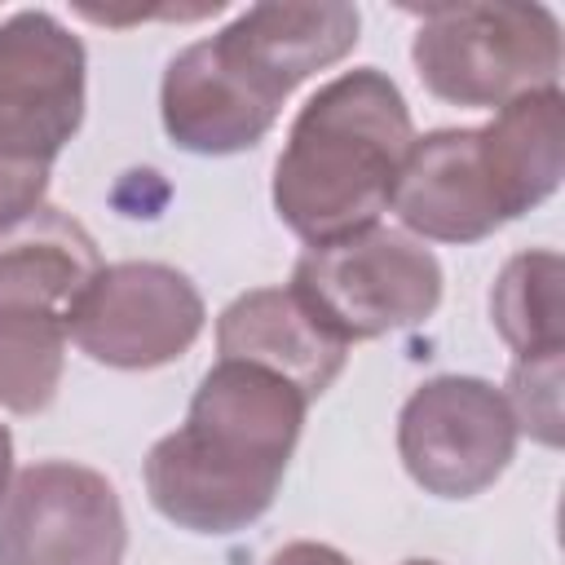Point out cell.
Returning <instances> with one entry per match:
<instances>
[{"instance_id": "9a60e30c", "label": "cell", "mask_w": 565, "mask_h": 565, "mask_svg": "<svg viewBox=\"0 0 565 565\" xmlns=\"http://www.w3.org/2000/svg\"><path fill=\"white\" fill-rule=\"evenodd\" d=\"M565 260L556 252H516L490 291V318L516 362L565 358Z\"/></svg>"}, {"instance_id": "ffe728a7", "label": "cell", "mask_w": 565, "mask_h": 565, "mask_svg": "<svg viewBox=\"0 0 565 565\" xmlns=\"http://www.w3.org/2000/svg\"><path fill=\"white\" fill-rule=\"evenodd\" d=\"M9 481H13V437H9V428L0 424V494L9 490Z\"/></svg>"}, {"instance_id": "ac0fdd59", "label": "cell", "mask_w": 565, "mask_h": 565, "mask_svg": "<svg viewBox=\"0 0 565 565\" xmlns=\"http://www.w3.org/2000/svg\"><path fill=\"white\" fill-rule=\"evenodd\" d=\"M44 190H49V172L44 168L0 163V225L35 212L44 203Z\"/></svg>"}, {"instance_id": "7c38bea8", "label": "cell", "mask_w": 565, "mask_h": 565, "mask_svg": "<svg viewBox=\"0 0 565 565\" xmlns=\"http://www.w3.org/2000/svg\"><path fill=\"white\" fill-rule=\"evenodd\" d=\"M97 274L102 252L71 212L40 203L35 212L0 225V313L71 327V313Z\"/></svg>"}, {"instance_id": "8fae6325", "label": "cell", "mask_w": 565, "mask_h": 565, "mask_svg": "<svg viewBox=\"0 0 565 565\" xmlns=\"http://www.w3.org/2000/svg\"><path fill=\"white\" fill-rule=\"evenodd\" d=\"M216 349L225 362H247L287 380L305 402L322 397L349 358V344L331 335L291 287H256L230 300L216 318Z\"/></svg>"}, {"instance_id": "6da1fadb", "label": "cell", "mask_w": 565, "mask_h": 565, "mask_svg": "<svg viewBox=\"0 0 565 565\" xmlns=\"http://www.w3.org/2000/svg\"><path fill=\"white\" fill-rule=\"evenodd\" d=\"M305 393L287 380L216 362L177 433L146 455V494L159 516L194 534H234L269 512L305 428Z\"/></svg>"}, {"instance_id": "2e32d148", "label": "cell", "mask_w": 565, "mask_h": 565, "mask_svg": "<svg viewBox=\"0 0 565 565\" xmlns=\"http://www.w3.org/2000/svg\"><path fill=\"white\" fill-rule=\"evenodd\" d=\"M66 327L53 318L0 313V406L35 415L57 397L66 366Z\"/></svg>"}, {"instance_id": "8992f818", "label": "cell", "mask_w": 565, "mask_h": 565, "mask_svg": "<svg viewBox=\"0 0 565 565\" xmlns=\"http://www.w3.org/2000/svg\"><path fill=\"white\" fill-rule=\"evenodd\" d=\"M84 44L49 9L0 22V163L44 168L84 124Z\"/></svg>"}, {"instance_id": "7a4b0ae2", "label": "cell", "mask_w": 565, "mask_h": 565, "mask_svg": "<svg viewBox=\"0 0 565 565\" xmlns=\"http://www.w3.org/2000/svg\"><path fill=\"white\" fill-rule=\"evenodd\" d=\"M415 124L402 88L380 66L327 79L291 119L274 163V212L309 247L380 225Z\"/></svg>"}, {"instance_id": "4fadbf2b", "label": "cell", "mask_w": 565, "mask_h": 565, "mask_svg": "<svg viewBox=\"0 0 565 565\" xmlns=\"http://www.w3.org/2000/svg\"><path fill=\"white\" fill-rule=\"evenodd\" d=\"M358 31H362V13L353 4L322 0V4H252L221 35L291 93L309 75L353 53Z\"/></svg>"}, {"instance_id": "3957f363", "label": "cell", "mask_w": 565, "mask_h": 565, "mask_svg": "<svg viewBox=\"0 0 565 565\" xmlns=\"http://www.w3.org/2000/svg\"><path fill=\"white\" fill-rule=\"evenodd\" d=\"M415 13L411 62L446 106L503 110L561 79V22L547 4H428Z\"/></svg>"}, {"instance_id": "277c9868", "label": "cell", "mask_w": 565, "mask_h": 565, "mask_svg": "<svg viewBox=\"0 0 565 565\" xmlns=\"http://www.w3.org/2000/svg\"><path fill=\"white\" fill-rule=\"evenodd\" d=\"M291 291L344 344L380 340L388 331L419 327L437 309L441 265L406 230L371 225L309 247L291 269Z\"/></svg>"}, {"instance_id": "d6986e66", "label": "cell", "mask_w": 565, "mask_h": 565, "mask_svg": "<svg viewBox=\"0 0 565 565\" xmlns=\"http://www.w3.org/2000/svg\"><path fill=\"white\" fill-rule=\"evenodd\" d=\"M269 565H353L340 547H331V543H313V539H296V543H287V547H278L274 556H269Z\"/></svg>"}, {"instance_id": "5b68a950", "label": "cell", "mask_w": 565, "mask_h": 565, "mask_svg": "<svg viewBox=\"0 0 565 565\" xmlns=\"http://www.w3.org/2000/svg\"><path fill=\"white\" fill-rule=\"evenodd\" d=\"M508 397L477 375L424 380L397 415V455L415 486L437 499H472L503 477L516 455Z\"/></svg>"}, {"instance_id": "ba28073f", "label": "cell", "mask_w": 565, "mask_h": 565, "mask_svg": "<svg viewBox=\"0 0 565 565\" xmlns=\"http://www.w3.org/2000/svg\"><path fill=\"white\" fill-rule=\"evenodd\" d=\"M207 309L199 287L163 260L102 265L79 309L71 313V340L102 366L154 371L177 362L203 331Z\"/></svg>"}, {"instance_id": "44dd1931", "label": "cell", "mask_w": 565, "mask_h": 565, "mask_svg": "<svg viewBox=\"0 0 565 565\" xmlns=\"http://www.w3.org/2000/svg\"><path fill=\"white\" fill-rule=\"evenodd\" d=\"M402 565H437V561H402Z\"/></svg>"}, {"instance_id": "52a82bcc", "label": "cell", "mask_w": 565, "mask_h": 565, "mask_svg": "<svg viewBox=\"0 0 565 565\" xmlns=\"http://www.w3.org/2000/svg\"><path fill=\"white\" fill-rule=\"evenodd\" d=\"M124 547V503L97 468L40 459L0 494V565H119Z\"/></svg>"}, {"instance_id": "30bf717a", "label": "cell", "mask_w": 565, "mask_h": 565, "mask_svg": "<svg viewBox=\"0 0 565 565\" xmlns=\"http://www.w3.org/2000/svg\"><path fill=\"white\" fill-rule=\"evenodd\" d=\"M388 207L419 243H481L508 225L477 128H437L415 137Z\"/></svg>"}, {"instance_id": "e0dca14e", "label": "cell", "mask_w": 565, "mask_h": 565, "mask_svg": "<svg viewBox=\"0 0 565 565\" xmlns=\"http://www.w3.org/2000/svg\"><path fill=\"white\" fill-rule=\"evenodd\" d=\"M561 362L565 358L512 362L508 393H503L516 428H525L543 446H561Z\"/></svg>"}, {"instance_id": "9c48e42d", "label": "cell", "mask_w": 565, "mask_h": 565, "mask_svg": "<svg viewBox=\"0 0 565 565\" xmlns=\"http://www.w3.org/2000/svg\"><path fill=\"white\" fill-rule=\"evenodd\" d=\"M287 88L265 75L221 31L185 44L159 84L163 132L190 154H238L265 141L278 124Z\"/></svg>"}, {"instance_id": "5bb4252c", "label": "cell", "mask_w": 565, "mask_h": 565, "mask_svg": "<svg viewBox=\"0 0 565 565\" xmlns=\"http://www.w3.org/2000/svg\"><path fill=\"white\" fill-rule=\"evenodd\" d=\"M481 137V159L490 168V181L499 190V203L508 221L539 207L547 194H556L565 172V97L561 88H543L530 97H516L512 106L494 110Z\"/></svg>"}]
</instances>
